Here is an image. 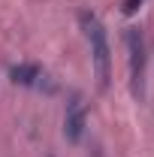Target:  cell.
Instances as JSON below:
<instances>
[{
	"label": "cell",
	"mask_w": 154,
	"mask_h": 157,
	"mask_svg": "<svg viewBox=\"0 0 154 157\" xmlns=\"http://www.w3.org/2000/svg\"><path fill=\"white\" fill-rule=\"evenodd\" d=\"M82 30L88 36L91 45V63H94V76H97V88L106 91L109 88V76H112V55H109V39H106V27L100 24L97 15L82 12Z\"/></svg>",
	"instance_id": "cell-1"
},
{
	"label": "cell",
	"mask_w": 154,
	"mask_h": 157,
	"mask_svg": "<svg viewBox=\"0 0 154 157\" xmlns=\"http://www.w3.org/2000/svg\"><path fill=\"white\" fill-rule=\"evenodd\" d=\"M127 52H130V88L133 97L142 100L145 97V39L139 27L127 30Z\"/></svg>",
	"instance_id": "cell-2"
},
{
	"label": "cell",
	"mask_w": 154,
	"mask_h": 157,
	"mask_svg": "<svg viewBox=\"0 0 154 157\" xmlns=\"http://www.w3.org/2000/svg\"><path fill=\"white\" fill-rule=\"evenodd\" d=\"M85 127H88L85 100H82V94H70V100H67V112H64V136L70 139V142H82Z\"/></svg>",
	"instance_id": "cell-3"
},
{
	"label": "cell",
	"mask_w": 154,
	"mask_h": 157,
	"mask_svg": "<svg viewBox=\"0 0 154 157\" xmlns=\"http://www.w3.org/2000/svg\"><path fill=\"white\" fill-rule=\"evenodd\" d=\"M9 78L15 82V85H24V88H37L42 85V70H39L37 63H18V67H12L9 70Z\"/></svg>",
	"instance_id": "cell-4"
},
{
	"label": "cell",
	"mask_w": 154,
	"mask_h": 157,
	"mask_svg": "<svg viewBox=\"0 0 154 157\" xmlns=\"http://www.w3.org/2000/svg\"><path fill=\"white\" fill-rule=\"evenodd\" d=\"M142 3H145V0H124V12H127V15H133Z\"/></svg>",
	"instance_id": "cell-5"
},
{
	"label": "cell",
	"mask_w": 154,
	"mask_h": 157,
	"mask_svg": "<svg viewBox=\"0 0 154 157\" xmlns=\"http://www.w3.org/2000/svg\"><path fill=\"white\" fill-rule=\"evenodd\" d=\"M91 157H103V154H100V148H94V154H91Z\"/></svg>",
	"instance_id": "cell-6"
}]
</instances>
